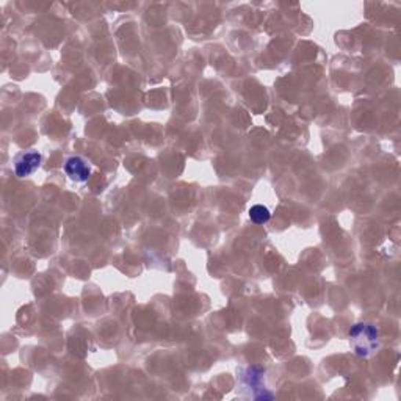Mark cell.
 Masks as SVG:
<instances>
[{"mask_svg":"<svg viewBox=\"0 0 401 401\" xmlns=\"http://www.w3.org/2000/svg\"><path fill=\"white\" fill-rule=\"evenodd\" d=\"M348 336L351 348L359 358H370L380 348V331L370 323H356Z\"/></svg>","mask_w":401,"mask_h":401,"instance_id":"6da1fadb","label":"cell"},{"mask_svg":"<svg viewBox=\"0 0 401 401\" xmlns=\"http://www.w3.org/2000/svg\"><path fill=\"white\" fill-rule=\"evenodd\" d=\"M263 375L265 370L261 369V367H246L245 371L241 375V381L243 386L246 389H252L254 395L252 398L256 400H273L274 395L268 392L267 389L262 387V381H263Z\"/></svg>","mask_w":401,"mask_h":401,"instance_id":"7a4b0ae2","label":"cell"},{"mask_svg":"<svg viewBox=\"0 0 401 401\" xmlns=\"http://www.w3.org/2000/svg\"><path fill=\"white\" fill-rule=\"evenodd\" d=\"M43 163V154L38 151L22 152L14 160V173L18 177H28L39 169Z\"/></svg>","mask_w":401,"mask_h":401,"instance_id":"3957f363","label":"cell"},{"mask_svg":"<svg viewBox=\"0 0 401 401\" xmlns=\"http://www.w3.org/2000/svg\"><path fill=\"white\" fill-rule=\"evenodd\" d=\"M65 173L72 182L82 184L87 182L89 176H91V166H89L88 162L82 159V157L72 155L65 162Z\"/></svg>","mask_w":401,"mask_h":401,"instance_id":"277c9868","label":"cell"},{"mask_svg":"<svg viewBox=\"0 0 401 401\" xmlns=\"http://www.w3.org/2000/svg\"><path fill=\"white\" fill-rule=\"evenodd\" d=\"M250 218H251L252 223L265 224V223H268V219L271 218V213L268 210V207L257 204V206H252L250 208Z\"/></svg>","mask_w":401,"mask_h":401,"instance_id":"5b68a950","label":"cell"}]
</instances>
